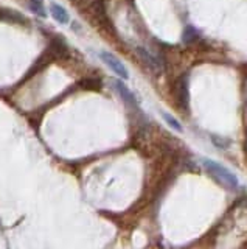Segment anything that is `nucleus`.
<instances>
[{"mask_svg":"<svg viewBox=\"0 0 247 249\" xmlns=\"http://www.w3.org/2000/svg\"><path fill=\"white\" fill-rule=\"evenodd\" d=\"M205 165L210 168L212 171H214V173H218V175H221L224 179H229V181H231V184H236V179H235V176L231 175V173H229V171L226 170V168H222L219 163H216V162H212V160H205Z\"/></svg>","mask_w":247,"mask_h":249,"instance_id":"7ed1b4c3","label":"nucleus"},{"mask_svg":"<svg viewBox=\"0 0 247 249\" xmlns=\"http://www.w3.org/2000/svg\"><path fill=\"white\" fill-rule=\"evenodd\" d=\"M28 6L32 13H34L39 18H45L47 13H45V6H44V0H28Z\"/></svg>","mask_w":247,"mask_h":249,"instance_id":"423d86ee","label":"nucleus"},{"mask_svg":"<svg viewBox=\"0 0 247 249\" xmlns=\"http://www.w3.org/2000/svg\"><path fill=\"white\" fill-rule=\"evenodd\" d=\"M162 117H164L165 122H166V123L169 124V126L173 128V129H176L177 132H182V131H183L182 124H181L179 122H177L171 114H168V112H162Z\"/></svg>","mask_w":247,"mask_h":249,"instance_id":"0eeeda50","label":"nucleus"},{"mask_svg":"<svg viewBox=\"0 0 247 249\" xmlns=\"http://www.w3.org/2000/svg\"><path fill=\"white\" fill-rule=\"evenodd\" d=\"M50 13L53 16V19H55L58 23H61V25H66V23H68V20H70V18H68V13L58 3H51L50 5Z\"/></svg>","mask_w":247,"mask_h":249,"instance_id":"f03ea898","label":"nucleus"},{"mask_svg":"<svg viewBox=\"0 0 247 249\" xmlns=\"http://www.w3.org/2000/svg\"><path fill=\"white\" fill-rule=\"evenodd\" d=\"M114 84H115V88H117V90H118V93L121 95V98H123V100H126L128 103H131V105H134V103H135L134 95H132V93H131V90L126 88L125 84H123L121 81H115Z\"/></svg>","mask_w":247,"mask_h":249,"instance_id":"39448f33","label":"nucleus"},{"mask_svg":"<svg viewBox=\"0 0 247 249\" xmlns=\"http://www.w3.org/2000/svg\"><path fill=\"white\" fill-rule=\"evenodd\" d=\"M137 54H138V56H142V59L146 62V64H148L149 69H152V70H159L160 69L159 61L154 58L151 53H148L145 49H142V47H138V49H137Z\"/></svg>","mask_w":247,"mask_h":249,"instance_id":"20e7f679","label":"nucleus"},{"mask_svg":"<svg viewBox=\"0 0 247 249\" xmlns=\"http://www.w3.org/2000/svg\"><path fill=\"white\" fill-rule=\"evenodd\" d=\"M99 59H101L115 75H118L121 80H128V78H129V72H128L126 66L123 64V62L117 56H115L114 53H111V52H101V53H99Z\"/></svg>","mask_w":247,"mask_h":249,"instance_id":"f257e3e1","label":"nucleus"}]
</instances>
